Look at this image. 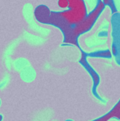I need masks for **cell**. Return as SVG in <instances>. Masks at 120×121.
I'll list each match as a JSON object with an SVG mask.
<instances>
[{
    "label": "cell",
    "mask_w": 120,
    "mask_h": 121,
    "mask_svg": "<svg viewBox=\"0 0 120 121\" xmlns=\"http://www.w3.org/2000/svg\"><path fill=\"white\" fill-rule=\"evenodd\" d=\"M58 5L64 11L50 13L47 24L56 26L62 30L64 41L68 43L72 27L79 24L87 15L84 0H58Z\"/></svg>",
    "instance_id": "cell-1"
},
{
    "label": "cell",
    "mask_w": 120,
    "mask_h": 121,
    "mask_svg": "<svg viewBox=\"0 0 120 121\" xmlns=\"http://www.w3.org/2000/svg\"><path fill=\"white\" fill-rule=\"evenodd\" d=\"M104 7H105V4L104 3V2L99 0L96 7L95 8V9L92 10V12H91L89 15H87V17L79 24L72 27V30H71L70 38H69L68 40L69 44L78 45H77V37L81 34L85 33V32L88 31L90 30L91 26L94 25V23L97 20V18L99 17V14L104 9Z\"/></svg>",
    "instance_id": "cell-2"
},
{
    "label": "cell",
    "mask_w": 120,
    "mask_h": 121,
    "mask_svg": "<svg viewBox=\"0 0 120 121\" xmlns=\"http://www.w3.org/2000/svg\"><path fill=\"white\" fill-rule=\"evenodd\" d=\"M80 63L86 68V69L88 71L89 73H90V75L91 76V78H92V80H93L92 92H93V94H94V96L95 97L100 99L99 97V95H98L97 92H96L97 86L99 83V75L96 73L95 71L92 69V67H91V65L88 64V62H87V54H84L83 52H82V59H81V60H80Z\"/></svg>",
    "instance_id": "cell-3"
},
{
    "label": "cell",
    "mask_w": 120,
    "mask_h": 121,
    "mask_svg": "<svg viewBox=\"0 0 120 121\" xmlns=\"http://www.w3.org/2000/svg\"><path fill=\"white\" fill-rule=\"evenodd\" d=\"M111 119H117L120 120V99L119 101L117 102L115 105L112 108V110L109 112V113L105 114L103 116L99 117V118L94 120L92 121H109Z\"/></svg>",
    "instance_id": "cell-4"
},
{
    "label": "cell",
    "mask_w": 120,
    "mask_h": 121,
    "mask_svg": "<svg viewBox=\"0 0 120 121\" xmlns=\"http://www.w3.org/2000/svg\"><path fill=\"white\" fill-rule=\"evenodd\" d=\"M50 13L51 12L47 8V7L40 5L35 10V17L40 22L46 23L50 17Z\"/></svg>",
    "instance_id": "cell-5"
},
{
    "label": "cell",
    "mask_w": 120,
    "mask_h": 121,
    "mask_svg": "<svg viewBox=\"0 0 120 121\" xmlns=\"http://www.w3.org/2000/svg\"><path fill=\"white\" fill-rule=\"evenodd\" d=\"M91 56H96V57H103V58H109L111 56V54L109 50H104L101 51V52H97V53H92L90 54Z\"/></svg>",
    "instance_id": "cell-6"
},
{
    "label": "cell",
    "mask_w": 120,
    "mask_h": 121,
    "mask_svg": "<svg viewBox=\"0 0 120 121\" xmlns=\"http://www.w3.org/2000/svg\"><path fill=\"white\" fill-rule=\"evenodd\" d=\"M103 2H104V3L105 5H109V6L110 7V8H111V10H112L113 13L116 12V8H115V6H114V4L113 0H103Z\"/></svg>",
    "instance_id": "cell-7"
},
{
    "label": "cell",
    "mask_w": 120,
    "mask_h": 121,
    "mask_svg": "<svg viewBox=\"0 0 120 121\" xmlns=\"http://www.w3.org/2000/svg\"><path fill=\"white\" fill-rule=\"evenodd\" d=\"M2 120V115H0V121Z\"/></svg>",
    "instance_id": "cell-8"
},
{
    "label": "cell",
    "mask_w": 120,
    "mask_h": 121,
    "mask_svg": "<svg viewBox=\"0 0 120 121\" xmlns=\"http://www.w3.org/2000/svg\"><path fill=\"white\" fill-rule=\"evenodd\" d=\"M66 121H72V120H66Z\"/></svg>",
    "instance_id": "cell-9"
}]
</instances>
